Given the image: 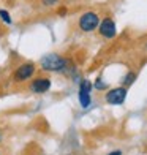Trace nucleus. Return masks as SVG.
Returning a JSON list of instances; mask_svg holds the SVG:
<instances>
[{
	"label": "nucleus",
	"instance_id": "obj_1",
	"mask_svg": "<svg viewBox=\"0 0 147 155\" xmlns=\"http://www.w3.org/2000/svg\"><path fill=\"white\" fill-rule=\"evenodd\" d=\"M71 67V60L60 54H46L40 59V68L47 73H67Z\"/></svg>",
	"mask_w": 147,
	"mask_h": 155
},
{
	"label": "nucleus",
	"instance_id": "obj_2",
	"mask_svg": "<svg viewBox=\"0 0 147 155\" xmlns=\"http://www.w3.org/2000/svg\"><path fill=\"white\" fill-rule=\"evenodd\" d=\"M100 16H98V13L95 11H86L82 13L78 19V27L79 30L84 32V33H90V32H95L98 29V25H100Z\"/></svg>",
	"mask_w": 147,
	"mask_h": 155
},
{
	"label": "nucleus",
	"instance_id": "obj_3",
	"mask_svg": "<svg viewBox=\"0 0 147 155\" xmlns=\"http://www.w3.org/2000/svg\"><path fill=\"white\" fill-rule=\"evenodd\" d=\"M37 73V65L33 62H24L13 71V81L15 82H25L32 79Z\"/></svg>",
	"mask_w": 147,
	"mask_h": 155
},
{
	"label": "nucleus",
	"instance_id": "obj_4",
	"mask_svg": "<svg viewBox=\"0 0 147 155\" xmlns=\"http://www.w3.org/2000/svg\"><path fill=\"white\" fill-rule=\"evenodd\" d=\"M127 95H128V89L127 87H114L106 92V97H104V100H106L108 104H122L125 100H127Z\"/></svg>",
	"mask_w": 147,
	"mask_h": 155
},
{
	"label": "nucleus",
	"instance_id": "obj_5",
	"mask_svg": "<svg viewBox=\"0 0 147 155\" xmlns=\"http://www.w3.org/2000/svg\"><path fill=\"white\" fill-rule=\"evenodd\" d=\"M98 32L103 38L106 40H113L117 35V27L113 18H104L100 21V25H98Z\"/></svg>",
	"mask_w": 147,
	"mask_h": 155
},
{
	"label": "nucleus",
	"instance_id": "obj_6",
	"mask_svg": "<svg viewBox=\"0 0 147 155\" xmlns=\"http://www.w3.org/2000/svg\"><path fill=\"white\" fill-rule=\"evenodd\" d=\"M92 87H93V84L90 82L89 79H82L79 82V94H78V97H79V103H81L82 108H89L90 103H92V97H90Z\"/></svg>",
	"mask_w": 147,
	"mask_h": 155
},
{
	"label": "nucleus",
	"instance_id": "obj_7",
	"mask_svg": "<svg viewBox=\"0 0 147 155\" xmlns=\"http://www.w3.org/2000/svg\"><path fill=\"white\" fill-rule=\"evenodd\" d=\"M52 86V82L49 78H44V76H41V78H35V79L30 81L29 84V90L32 94H37V95H41V94H46L49 89H51Z\"/></svg>",
	"mask_w": 147,
	"mask_h": 155
},
{
	"label": "nucleus",
	"instance_id": "obj_8",
	"mask_svg": "<svg viewBox=\"0 0 147 155\" xmlns=\"http://www.w3.org/2000/svg\"><path fill=\"white\" fill-rule=\"evenodd\" d=\"M136 76H138V74H136L135 71H130V73H127V74H125V78H123V81H122V84H123V87H127V89H128V87L131 86V84H133V82L136 81Z\"/></svg>",
	"mask_w": 147,
	"mask_h": 155
},
{
	"label": "nucleus",
	"instance_id": "obj_9",
	"mask_svg": "<svg viewBox=\"0 0 147 155\" xmlns=\"http://www.w3.org/2000/svg\"><path fill=\"white\" fill-rule=\"evenodd\" d=\"M0 21L3 22V25H11L13 24V19L10 16V13L3 8H0Z\"/></svg>",
	"mask_w": 147,
	"mask_h": 155
},
{
	"label": "nucleus",
	"instance_id": "obj_10",
	"mask_svg": "<svg viewBox=\"0 0 147 155\" xmlns=\"http://www.w3.org/2000/svg\"><path fill=\"white\" fill-rule=\"evenodd\" d=\"M93 87H95L96 90H106V89H108V84L103 82L101 78H98V79L95 81V84H93Z\"/></svg>",
	"mask_w": 147,
	"mask_h": 155
},
{
	"label": "nucleus",
	"instance_id": "obj_11",
	"mask_svg": "<svg viewBox=\"0 0 147 155\" xmlns=\"http://www.w3.org/2000/svg\"><path fill=\"white\" fill-rule=\"evenodd\" d=\"M41 3H43V6H46V8H54L55 5L60 3V0H41Z\"/></svg>",
	"mask_w": 147,
	"mask_h": 155
},
{
	"label": "nucleus",
	"instance_id": "obj_12",
	"mask_svg": "<svg viewBox=\"0 0 147 155\" xmlns=\"http://www.w3.org/2000/svg\"><path fill=\"white\" fill-rule=\"evenodd\" d=\"M108 155H122V152H120V150H116V152H111V153H108Z\"/></svg>",
	"mask_w": 147,
	"mask_h": 155
},
{
	"label": "nucleus",
	"instance_id": "obj_13",
	"mask_svg": "<svg viewBox=\"0 0 147 155\" xmlns=\"http://www.w3.org/2000/svg\"><path fill=\"white\" fill-rule=\"evenodd\" d=\"M5 33V29H3V27L2 25H0V37H2V35Z\"/></svg>",
	"mask_w": 147,
	"mask_h": 155
},
{
	"label": "nucleus",
	"instance_id": "obj_14",
	"mask_svg": "<svg viewBox=\"0 0 147 155\" xmlns=\"http://www.w3.org/2000/svg\"><path fill=\"white\" fill-rule=\"evenodd\" d=\"M65 2H74V0H65Z\"/></svg>",
	"mask_w": 147,
	"mask_h": 155
},
{
	"label": "nucleus",
	"instance_id": "obj_15",
	"mask_svg": "<svg viewBox=\"0 0 147 155\" xmlns=\"http://www.w3.org/2000/svg\"><path fill=\"white\" fill-rule=\"evenodd\" d=\"M0 141H2V135H0Z\"/></svg>",
	"mask_w": 147,
	"mask_h": 155
},
{
	"label": "nucleus",
	"instance_id": "obj_16",
	"mask_svg": "<svg viewBox=\"0 0 147 155\" xmlns=\"http://www.w3.org/2000/svg\"><path fill=\"white\" fill-rule=\"evenodd\" d=\"M0 155H2V153H0Z\"/></svg>",
	"mask_w": 147,
	"mask_h": 155
}]
</instances>
